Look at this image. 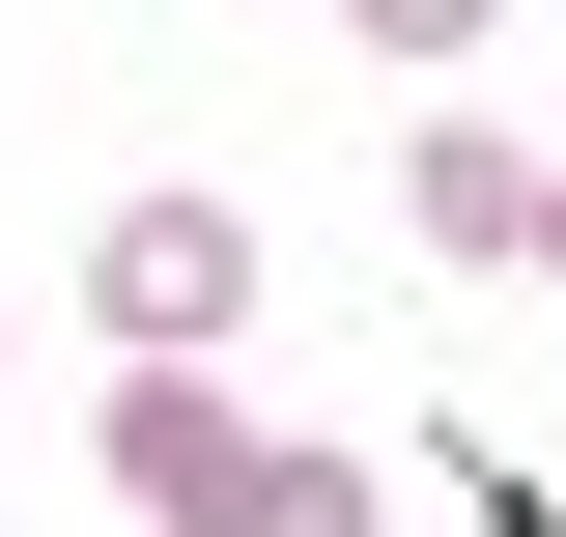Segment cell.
Masks as SVG:
<instances>
[{
	"mask_svg": "<svg viewBox=\"0 0 566 537\" xmlns=\"http://www.w3.org/2000/svg\"><path fill=\"white\" fill-rule=\"evenodd\" d=\"M227 312H255V199H114L85 227V339L114 368H227Z\"/></svg>",
	"mask_w": 566,
	"mask_h": 537,
	"instance_id": "obj_1",
	"label": "cell"
},
{
	"mask_svg": "<svg viewBox=\"0 0 566 537\" xmlns=\"http://www.w3.org/2000/svg\"><path fill=\"white\" fill-rule=\"evenodd\" d=\"M255 453H283V424L227 397V368H142V397H114V481H142V537H227V509H255Z\"/></svg>",
	"mask_w": 566,
	"mask_h": 537,
	"instance_id": "obj_2",
	"label": "cell"
},
{
	"mask_svg": "<svg viewBox=\"0 0 566 537\" xmlns=\"http://www.w3.org/2000/svg\"><path fill=\"white\" fill-rule=\"evenodd\" d=\"M397 227H424V255H538V141H510V114H424L397 141Z\"/></svg>",
	"mask_w": 566,
	"mask_h": 537,
	"instance_id": "obj_3",
	"label": "cell"
},
{
	"mask_svg": "<svg viewBox=\"0 0 566 537\" xmlns=\"http://www.w3.org/2000/svg\"><path fill=\"white\" fill-rule=\"evenodd\" d=\"M227 537H368V453H312V424H283V453H255V509H227Z\"/></svg>",
	"mask_w": 566,
	"mask_h": 537,
	"instance_id": "obj_4",
	"label": "cell"
},
{
	"mask_svg": "<svg viewBox=\"0 0 566 537\" xmlns=\"http://www.w3.org/2000/svg\"><path fill=\"white\" fill-rule=\"evenodd\" d=\"M340 29H368V57H424V85H453V57L510 29V0H340Z\"/></svg>",
	"mask_w": 566,
	"mask_h": 537,
	"instance_id": "obj_5",
	"label": "cell"
},
{
	"mask_svg": "<svg viewBox=\"0 0 566 537\" xmlns=\"http://www.w3.org/2000/svg\"><path fill=\"white\" fill-rule=\"evenodd\" d=\"M538 283H566V141H538Z\"/></svg>",
	"mask_w": 566,
	"mask_h": 537,
	"instance_id": "obj_6",
	"label": "cell"
},
{
	"mask_svg": "<svg viewBox=\"0 0 566 537\" xmlns=\"http://www.w3.org/2000/svg\"><path fill=\"white\" fill-rule=\"evenodd\" d=\"M0 368H29V339H0Z\"/></svg>",
	"mask_w": 566,
	"mask_h": 537,
	"instance_id": "obj_7",
	"label": "cell"
}]
</instances>
